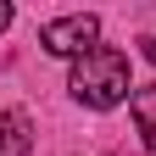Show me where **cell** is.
<instances>
[{"instance_id": "obj_4", "label": "cell", "mask_w": 156, "mask_h": 156, "mask_svg": "<svg viewBox=\"0 0 156 156\" xmlns=\"http://www.w3.org/2000/svg\"><path fill=\"white\" fill-rule=\"evenodd\" d=\"M128 112H134V128H140V140L156 151V84H145V89H134V101H128Z\"/></svg>"}, {"instance_id": "obj_3", "label": "cell", "mask_w": 156, "mask_h": 156, "mask_svg": "<svg viewBox=\"0 0 156 156\" xmlns=\"http://www.w3.org/2000/svg\"><path fill=\"white\" fill-rule=\"evenodd\" d=\"M34 151V128L23 112H0V156H28Z\"/></svg>"}, {"instance_id": "obj_5", "label": "cell", "mask_w": 156, "mask_h": 156, "mask_svg": "<svg viewBox=\"0 0 156 156\" xmlns=\"http://www.w3.org/2000/svg\"><path fill=\"white\" fill-rule=\"evenodd\" d=\"M140 56H145V62L156 67V34H145V39H140Z\"/></svg>"}, {"instance_id": "obj_2", "label": "cell", "mask_w": 156, "mask_h": 156, "mask_svg": "<svg viewBox=\"0 0 156 156\" xmlns=\"http://www.w3.org/2000/svg\"><path fill=\"white\" fill-rule=\"evenodd\" d=\"M39 45H45L50 56H73V62H84V56L101 45V17H95V11L50 17V23L39 28Z\"/></svg>"}, {"instance_id": "obj_6", "label": "cell", "mask_w": 156, "mask_h": 156, "mask_svg": "<svg viewBox=\"0 0 156 156\" xmlns=\"http://www.w3.org/2000/svg\"><path fill=\"white\" fill-rule=\"evenodd\" d=\"M6 28H11V6L0 0V34H6Z\"/></svg>"}, {"instance_id": "obj_1", "label": "cell", "mask_w": 156, "mask_h": 156, "mask_svg": "<svg viewBox=\"0 0 156 156\" xmlns=\"http://www.w3.org/2000/svg\"><path fill=\"white\" fill-rule=\"evenodd\" d=\"M67 89H73V101H78V106H95V112L134 101V84H128V56L117 50V45H95L84 62H73Z\"/></svg>"}]
</instances>
